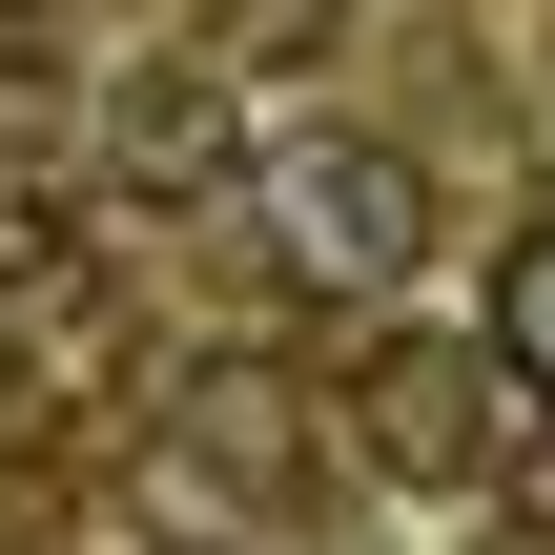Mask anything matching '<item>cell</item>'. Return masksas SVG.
Segmentation results:
<instances>
[{"mask_svg":"<svg viewBox=\"0 0 555 555\" xmlns=\"http://www.w3.org/2000/svg\"><path fill=\"white\" fill-rule=\"evenodd\" d=\"M247 165V103H227V62H165V82H124V185H227Z\"/></svg>","mask_w":555,"mask_h":555,"instance_id":"3","label":"cell"},{"mask_svg":"<svg viewBox=\"0 0 555 555\" xmlns=\"http://www.w3.org/2000/svg\"><path fill=\"white\" fill-rule=\"evenodd\" d=\"M494 391L555 412V227H515V268H494Z\"/></svg>","mask_w":555,"mask_h":555,"instance_id":"4","label":"cell"},{"mask_svg":"<svg viewBox=\"0 0 555 555\" xmlns=\"http://www.w3.org/2000/svg\"><path fill=\"white\" fill-rule=\"evenodd\" d=\"M350 453H371V474H412V494H474V453H494L474 350H453V330H391V350H371V391H350Z\"/></svg>","mask_w":555,"mask_h":555,"instance_id":"2","label":"cell"},{"mask_svg":"<svg viewBox=\"0 0 555 555\" xmlns=\"http://www.w3.org/2000/svg\"><path fill=\"white\" fill-rule=\"evenodd\" d=\"M0 62H21V41H0Z\"/></svg>","mask_w":555,"mask_h":555,"instance_id":"6","label":"cell"},{"mask_svg":"<svg viewBox=\"0 0 555 555\" xmlns=\"http://www.w3.org/2000/svg\"><path fill=\"white\" fill-rule=\"evenodd\" d=\"M268 206H288V268H330V288H391V268L433 247L412 144H288V165H268Z\"/></svg>","mask_w":555,"mask_h":555,"instance_id":"1","label":"cell"},{"mask_svg":"<svg viewBox=\"0 0 555 555\" xmlns=\"http://www.w3.org/2000/svg\"><path fill=\"white\" fill-rule=\"evenodd\" d=\"M41 268H62V185H41V165H0V288H41Z\"/></svg>","mask_w":555,"mask_h":555,"instance_id":"5","label":"cell"}]
</instances>
